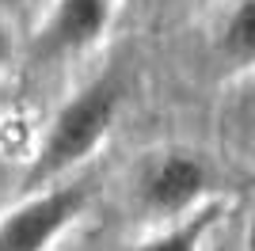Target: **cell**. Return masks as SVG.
<instances>
[{
	"mask_svg": "<svg viewBox=\"0 0 255 251\" xmlns=\"http://www.w3.org/2000/svg\"><path fill=\"white\" fill-rule=\"evenodd\" d=\"M225 213H229V202L210 194V198L198 202L191 213L164 221L152 236H145V240L133 244L129 251H202L206 240H210V232L221 225Z\"/></svg>",
	"mask_w": 255,
	"mask_h": 251,
	"instance_id": "obj_5",
	"label": "cell"
},
{
	"mask_svg": "<svg viewBox=\"0 0 255 251\" xmlns=\"http://www.w3.org/2000/svg\"><path fill=\"white\" fill-rule=\"evenodd\" d=\"M244 251H255V213L248 221V232H244Z\"/></svg>",
	"mask_w": 255,
	"mask_h": 251,
	"instance_id": "obj_8",
	"label": "cell"
},
{
	"mask_svg": "<svg viewBox=\"0 0 255 251\" xmlns=\"http://www.w3.org/2000/svg\"><path fill=\"white\" fill-rule=\"evenodd\" d=\"M206 198H210V167L187 148L152 152L137 171V202L156 221L183 217Z\"/></svg>",
	"mask_w": 255,
	"mask_h": 251,
	"instance_id": "obj_3",
	"label": "cell"
},
{
	"mask_svg": "<svg viewBox=\"0 0 255 251\" xmlns=\"http://www.w3.org/2000/svg\"><path fill=\"white\" fill-rule=\"evenodd\" d=\"M118 103H122L118 84L96 80L88 88H80L69 103L57 107L50 129L42 133L31 164L23 171V187L27 190L50 187L57 179H65L69 171H76L80 164H88L103 148L107 133L118 118Z\"/></svg>",
	"mask_w": 255,
	"mask_h": 251,
	"instance_id": "obj_1",
	"label": "cell"
},
{
	"mask_svg": "<svg viewBox=\"0 0 255 251\" xmlns=\"http://www.w3.org/2000/svg\"><path fill=\"white\" fill-rule=\"evenodd\" d=\"M115 15H118V0H53L38 34H34V46L46 57L84 53L103 42Z\"/></svg>",
	"mask_w": 255,
	"mask_h": 251,
	"instance_id": "obj_4",
	"label": "cell"
},
{
	"mask_svg": "<svg viewBox=\"0 0 255 251\" xmlns=\"http://www.w3.org/2000/svg\"><path fill=\"white\" fill-rule=\"evenodd\" d=\"M217 53L233 69H255V0H236L217 31Z\"/></svg>",
	"mask_w": 255,
	"mask_h": 251,
	"instance_id": "obj_6",
	"label": "cell"
},
{
	"mask_svg": "<svg viewBox=\"0 0 255 251\" xmlns=\"http://www.w3.org/2000/svg\"><path fill=\"white\" fill-rule=\"evenodd\" d=\"M92 206L84 183H50L27 190L0 213V251H50Z\"/></svg>",
	"mask_w": 255,
	"mask_h": 251,
	"instance_id": "obj_2",
	"label": "cell"
},
{
	"mask_svg": "<svg viewBox=\"0 0 255 251\" xmlns=\"http://www.w3.org/2000/svg\"><path fill=\"white\" fill-rule=\"evenodd\" d=\"M11 50H15V42H11V31H8V23L0 19V73L8 69V61H11Z\"/></svg>",
	"mask_w": 255,
	"mask_h": 251,
	"instance_id": "obj_7",
	"label": "cell"
}]
</instances>
